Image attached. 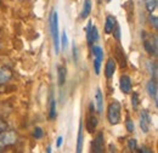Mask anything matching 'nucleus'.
<instances>
[{
    "mask_svg": "<svg viewBox=\"0 0 158 153\" xmlns=\"http://www.w3.org/2000/svg\"><path fill=\"white\" fill-rule=\"evenodd\" d=\"M6 129V124L0 119V131H2V130H5Z\"/></svg>",
    "mask_w": 158,
    "mask_h": 153,
    "instance_id": "30",
    "label": "nucleus"
},
{
    "mask_svg": "<svg viewBox=\"0 0 158 153\" xmlns=\"http://www.w3.org/2000/svg\"><path fill=\"white\" fill-rule=\"evenodd\" d=\"M12 78V72L6 67H0V84L7 83Z\"/></svg>",
    "mask_w": 158,
    "mask_h": 153,
    "instance_id": "13",
    "label": "nucleus"
},
{
    "mask_svg": "<svg viewBox=\"0 0 158 153\" xmlns=\"http://www.w3.org/2000/svg\"><path fill=\"white\" fill-rule=\"evenodd\" d=\"M60 44H61V46H62L63 49H66V48H67V45H68V38H67V33H66V31H63V32H62V34H61Z\"/></svg>",
    "mask_w": 158,
    "mask_h": 153,
    "instance_id": "22",
    "label": "nucleus"
},
{
    "mask_svg": "<svg viewBox=\"0 0 158 153\" xmlns=\"http://www.w3.org/2000/svg\"><path fill=\"white\" fill-rule=\"evenodd\" d=\"M158 0H146V9L148 12H153L157 9Z\"/></svg>",
    "mask_w": 158,
    "mask_h": 153,
    "instance_id": "21",
    "label": "nucleus"
},
{
    "mask_svg": "<svg viewBox=\"0 0 158 153\" xmlns=\"http://www.w3.org/2000/svg\"><path fill=\"white\" fill-rule=\"evenodd\" d=\"M91 12V0H85L84 4H83V9H81V12H80V17L83 19H88V16L90 15Z\"/></svg>",
    "mask_w": 158,
    "mask_h": 153,
    "instance_id": "16",
    "label": "nucleus"
},
{
    "mask_svg": "<svg viewBox=\"0 0 158 153\" xmlns=\"http://www.w3.org/2000/svg\"><path fill=\"white\" fill-rule=\"evenodd\" d=\"M127 130H128L129 133H133V131H134V123H133V120H130V119L127 120Z\"/></svg>",
    "mask_w": 158,
    "mask_h": 153,
    "instance_id": "27",
    "label": "nucleus"
},
{
    "mask_svg": "<svg viewBox=\"0 0 158 153\" xmlns=\"http://www.w3.org/2000/svg\"><path fill=\"white\" fill-rule=\"evenodd\" d=\"M86 39L89 44H93L95 41L99 40V33H98V28L96 26H93L91 21H89L88 27H86Z\"/></svg>",
    "mask_w": 158,
    "mask_h": 153,
    "instance_id": "8",
    "label": "nucleus"
},
{
    "mask_svg": "<svg viewBox=\"0 0 158 153\" xmlns=\"http://www.w3.org/2000/svg\"><path fill=\"white\" fill-rule=\"evenodd\" d=\"M34 137L35 139H41L43 137V135H44V133H43V129L41 128H39V126H37L35 129H34Z\"/></svg>",
    "mask_w": 158,
    "mask_h": 153,
    "instance_id": "26",
    "label": "nucleus"
},
{
    "mask_svg": "<svg viewBox=\"0 0 158 153\" xmlns=\"http://www.w3.org/2000/svg\"><path fill=\"white\" fill-rule=\"evenodd\" d=\"M119 86H120V90L124 93V94H129L131 91V88H133V84H131V79L129 76H122L119 79Z\"/></svg>",
    "mask_w": 158,
    "mask_h": 153,
    "instance_id": "9",
    "label": "nucleus"
},
{
    "mask_svg": "<svg viewBox=\"0 0 158 153\" xmlns=\"http://www.w3.org/2000/svg\"><path fill=\"white\" fill-rule=\"evenodd\" d=\"M114 51H116V52H114V54H116V60L119 62L120 67H125V66H127V58H125L123 49H122L120 46H117V48L114 49Z\"/></svg>",
    "mask_w": 158,
    "mask_h": 153,
    "instance_id": "15",
    "label": "nucleus"
},
{
    "mask_svg": "<svg viewBox=\"0 0 158 153\" xmlns=\"http://www.w3.org/2000/svg\"><path fill=\"white\" fill-rule=\"evenodd\" d=\"M49 118L52 120L56 118V100L55 98H51V102H50V110H49Z\"/></svg>",
    "mask_w": 158,
    "mask_h": 153,
    "instance_id": "20",
    "label": "nucleus"
},
{
    "mask_svg": "<svg viewBox=\"0 0 158 153\" xmlns=\"http://www.w3.org/2000/svg\"><path fill=\"white\" fill-rule=\"evenodd\" d=\"M46 152H48V153H50V152H51V147H48V150H46Z\"/></svg>",
    "mask_w": 158,
    "mask_h": 153,
    "instance_id": "32",
    "label": "nucleus"
},
{
    "mask_svg": "<svg viewBox=\"0 0 158 153\" xmlns=\"http://www.w3.org/2000/svg\"><path fill=\"white\" fill-rule=\"evenodd\" d=\"M90 110H91V106H90ZM85 126H86V130L89 133H94L96 126H98V118L93 114V110H91V113L88 115V118H86Z\"/></svg>",
    "mask_w": 158,
    "mask_h": 153,
    "instance_id": "11",
    "label": "nucleus"
},
{
    "mask_svg": "<svg viewBox=\"0 0 158 153\" xmlns=\"http://www.w3.org/2000/svg\"><path fill=\"white\" fill-rule=\"evenodd\" d=\"M147 93H148V95L153 98V101H155V103H156V106H157V103H158L157 80L152 79V80H150V81H148V84H147Z\"/></svg>",
    "mask_w": 158,
    "mask_h": 153,
    "instance_id": "10",
    "label": "nucleus"
},
{
    "mask_svg": "<svg viewBox=\"0 0 158 153\" xmlns=\"http://www.w3.org/2000/svg\"><path fill=\"white\" fill-rule=\"evenodd\" d=\"M17 142V134L14 130H9V131H0V152L9 147L12 146Z\"/></svg>",
    "mask_w": 158,
    "mask_h": 153,
    "instance_id": "3",
    "label": "nucleus"
},
{
    "mask_svg": "<svg viewBox=\"0 0 158 153\" xmlns=\"http://www.w3.org/2000/svg\"><path fill=\"white\" fill-rule=\"evenodd\" d=\"M150 21L152 22L151 24H153V27H155V29H157L158 28V24H157V22H158V19H157V16H150Z\"/></svg>",
    "mask_w": 158,
    "mask_h": 153,
    "instance_id": "28",
    "label": "nucleus"
},
{
    "mask_svg": "<svg viewBox=\"0 0 158 153\" xmlns=\"http://www.w3.org/2000/svg\"><path fill=\"white\" fill-rule=\"evenodd\" d=\"M128 148L130 151H135L136 150V140L135 139H129V141H128Z\"/></svg>",
    "mask_w": 158,
    "mask_h": 153,
    "instance_id": "23",
    "label": "nucleus"
},
{
    "mask_svg": "<svg viewBox=\"0 0 158 153\" xmlns=\"http://www.w3.org/2000/svg\"><path fill=\"white\" fill-rule=\"evenodd\" d=\"M116 23H117L116 17H113L111 15L107 16L106 17V23H105V33L106 34H111L112 31H113V28H114V26H116Z\"/></svg>",
    "mask_w": 158,
    "mask_h": 153,
    "instance_id": "14",
    "label": "nucleus"
},
{
    "mask_svg": "<svg viewBox=\"0 0 158 153\" xmlns=\"http://www.w3.org/2000/svg\"><path fill=\"white\" fill-rule=\"evenodd\" d=\"M142 37H143V46L146 51L150 55L157 56V37L156 35L153 37V41H152V37H151V40H148L146 37V32H142Z\"/></svg>",
    "mask_w": 158,
    "mask_h": 153,
    "instance_id": "5",
    "label": "nucleus"
},
{
    "mask_svg": "<svg viewBox=\"0 0 158 153\" xmlns=\"http://www.w3.org/2000/svg\"><path fill=\"white\" fill-rule=\"evenodd\" d=\"M57 76H59V85L62 86L66 81V76H67V71H66V67L63 66H59L57 67Z\"/></svg>",
    "mask_w": 158,
    "mask_h": 153,
    "instance_id": "18",
    "label": "nucleus"
},
{
    "mask_svg": "<svg viewBox=\"0 0 158 153\" xmlns=\"http://www.w3.org/2000/svg\"><path fill=\"white\" fill-rule=\"evenodd\" d=\"M131 105L134 108H138L139 106V95L136 93H133V96H131Z\"/></svg>",
    "mask_w": 158,
    "mask_h": 153,
    "instance_id": "24",
    "label": "nucleus"
},
{
    "mask_svg": "<svg viewBox=\"0 0 158 153\" xmlns=\"http://www.w3.org/2000/svg\"><path fill=\"white\" fill-rule=\"evenodd\" d=\"M107 1H108V2H110V1H111V0H107Z\"/></svg>",
    "mask_w": 158,
    "mask_h": 153,
    "instance_id": "33",
    "label": "nucleus"
},
{
    "mask_svg": "<svg viewBox=\"0 0 158 153\" xmlns=\"http://www.w3.org/2000/svg\"><path fill=\"white\" fill-rule=\"evenodd\" d=\"M116 72V60L113 58H108V61L106 62V67H105V76L106 78H112Z\"/></svg>",
    "mask_w": 158,
    "mask_h": 153,
    "instance_id": "12",
    "label": "nucleus"
},
{
    "mask_svg": "<svg viewBox=\"0 0 158 153\" xmlns=\"http://www.w3.org/2000/svg\"><path fill=\"white\" fill-rule=\"evenodd\" d=\"M95 103H96V107H98V112L101 113L102 110H103V96L101 90L98 89L96 90V95H95Z\"/></svg>",
    "mask_w": 158,
    "mask_h": 153,
    "instance_id": "17",
    "label": "nucleus"
},
{
    "mask_svg": "<svg viewBox=\"0 0 158 153\" xmlns=\"http://www.w3.org/2000/svg\"><path fill=\"white\" fill-rule=\"evenodd\" d=\"M139 152H146V153H151L152 151L151 150H148L147 147H141L140 150H139Z\"/></svg>",
    "mask_w": 158,
    "mask_h": 153,
    "instance_id": "29",
    "label": "nucleus"
},
{
    "mask_svg": "<svg viewBox=\"0 0 158 153\" xmlns=\"http://www.w3.org/2000/svg\"><path fill=\"white\" fill-rule=\"evenodd\" d=\"M62 141H63V139H62V136H59L57 137V147H61V145H62Z\"/></svg>",
    "mask_w": 158,
    "mask_h": 153,
    "instance_id": "31",
    "label": "nucleus"
},
{
    "mask_svg": "<svg viewBox=\"0 0 158 153\" xmlns=\"http://www.w3.org/2000/svg\"><path fill=\"white\" fill-rule=\"evenodd\" d=\"M113 34H114V38L117 39V40H120V27H119L118 24L116 23V26H114V28H113Z\"/></svg>",
    "mask_w": 158,
    "mask_h": 153,
    "instance_id": "25",
    "label": "nucleus"
},
{
    "mask_svg": "<svg viewBox=\"0 0 158 153\" xmlns=\"http://www.w3.org/2000/svg\"><path fill=\"white\" fill-rule=\"evenodd\" d=\"M140 128L143 133H148L151 129V115L147 111H142L140 114Z\"/></svg>",
    "mask_w": 158,
    "mask_h": 153,
    "instance_id": "7",
    "label": "nucleus"
},
{
    "mask_svg": "<svg viewBox=\"0 0 158 153\" xmlns=\"http://www.w3.org/2000/svg\"><path fill=\"white\" fill-rule=\"evenodd\" d=\"M93 55H94V71H95V74L99 76L100 69H101V63L103 60V50L101 49V46L95 45L93 48Z\"/></svg>",
    "mask_w": 158,
    "mask_h": 153,
    "instance_id": "4",
    "label": "nucleus"
},
{
    "mask_svg": "<svg viewBox=\"0 0 158 153\" xmlns=\"http://www.w3.org/2000/svg\"><path fill=\"white\" fill-rule=\"evenodd\" d=\"M120 111H122V106L118 101H112L108 105L107 108V119L110 122V124L112 125H117L120 122Z\"/></svg>",
    "mask_w": 158,
    "mask_h": 153,
    "instance_id": "2",
    "label": "nucleus"
},
{
    "mask_svg": "<svg viewBox=\"0 0 158 153\" xmlns=\"http://www.w3.org/2000/svg\"><path fill=\"white\" fill-rule=\"evenodd\" d=\"M91 151L94 153H102L105 151V137L102 133H99L94 139L91 145Z\"/></svg>",
    "mask_w": 158,
    "mask_h": 153,
    "instance_id": "6",
    "label": "nucleus"
},
{
    "mask_svg": "<svg viewBox=\"0 0 158 153\" xmlns=\"http://www.w3.org/2000/svg\"><path fill=\"white\" fill-rule=\"evenodd\" d=\"M81 148H83V125L79 124L78 141H77V152H81Z\"/></svg>",
    "mask_w": 158,
    "mask_h": 153,
    "instance_id": "19",
    "label": "nucleus"
},
{
    "mask_svg": "<svg viewBox=\"0 0 158 153\" xmlns=\"http://www.w3.org/2000/svg\"><path fill=\"white\" fill-rule=\"evenodd\" d=\"M50 29H51V35H52L55 52L59 54V51H60L59 16H57V12H56V11H52V15H51V17H50Z\"/></svg>",
    "mask_w": 158,
    "mask_h": 153,
    "instance_id": "1",
    "label": "nucleus"
}]
</instances>
